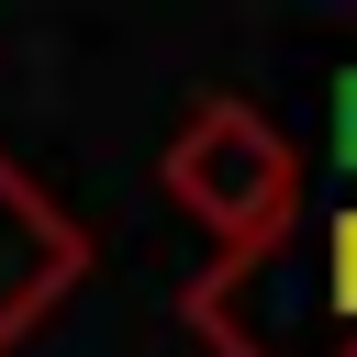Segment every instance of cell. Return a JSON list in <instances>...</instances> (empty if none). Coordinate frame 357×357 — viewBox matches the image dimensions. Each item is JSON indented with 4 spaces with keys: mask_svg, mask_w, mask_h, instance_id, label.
<instances>
[{
    "mask_svg": "<svg viewBox=\"0 0 357 357\" xmlns=\"http://www.w3.org/2000/svg\"><path fill=\"white\" fill-rule=\"evenodd\" d=\"M156 178H167V201H178L223 257H279V234L301 223V156H290V134H279L268 112H245V100L178 112Z\"/></svg>",
    "mask_w": 357,
    "mask_h": 357,
    "instance_id": "obj_1",
    "label": "cell"
},
{
    "mask_svg": "<svg viewBox=\"0 0 357 357\" xmlns=\"http://www.w3.org/2000/svg\"><path fill=\"white\" fill-rule=\"evenodd\" d=\"M78 268H89L78 223H67V212H56L11 156H0V357H11L56 301H67V279H78Z\"/></svg>",
    "mask_w": 357,
    "mask_h": 357,
    "instance_id": "obj_2",
    "label": "cell"
},
{
    "mask_svg": "<svg viewBox=\"0 0 357 357\" xmlns=\"http://www.w3.org/2000/svg\"><path fill=\"white\" fill-rule=\"evenodd\" d=\"M324 301H335V312L357 324V201H346V212L324 223Z\"/></svg>",
    "mask_w": 357,
    "mask_h": 357,
    "instance_id": "obj_3",
    "label": "cell"
},
{
    "mask_svg": "<svg viewBox=\"0 0 357 357\" xmlns=\"http://www.w3.org/2000/svg\"><path fill=\"white\" fill-rule=\"evenodd\" d=\"M335 167H346V190H357V67L335 78Z\"/></svg>",
    "mask_w": 357,
    "mask_h": 357,
    "instance_id": "obj_4",
    "label": "cell"
}]
</instances>
